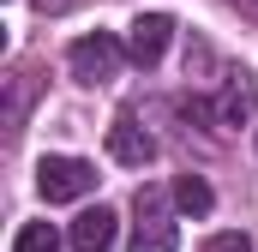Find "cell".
I'll return each mask as SVG.
<instances>
[{
  "label": "cell",
  "mask_w": 258,
  "mask_h": 252,
  "mask_svg": "<svg viewBox=\"0 0 258 252\" xmlns=\"http://www.w3.org/2000/svg\"><path fill=\"white\" fill-rule=\"evenodd\" d=\"M36 192H42L48 204H72V198L96 192V168H90L84 156H42V162H36Z\"/></svg>",
  "instance_id": "cell-1"
},
{
  "label": "cell",
  "mask_w": 258,
  "mask_h": 252,
  "mask_svg": "<svg viewBox=\"0 0 258 252\" xmlns=\"http://www.w3.org/2000/svg\"><path fill=\"white\" fill-rule=\"evenodd\" d=\"M120 42L108 36V30H96V36H78L72 48H66V66H72V78L78 84H108L114 72H120Z\"/></svg>",
  "instance_id": "cell-2"
},
{
  "label": "cell",
  "mask_w": 258,
  "mask_h": 252,
  "mask_svg": "<svg viewBox=\"0 0 258 252\" xmlns=\"http://www.w3.org/2000/svg\"><path fill=\"white\" fill-rule=\"evenodd\" d=\"M138 234H132V246L126 252H174V222L162 216V192L156 186H144L138 192Z\"/></svg>",
  "instance_id": "cell-3"
},
{
  "label": "cell",
  "mask_w": 258,
  "mask_h": 252,
  "mask_svg": "<svg viewBox=\"0 0 258 252\" xmlns=\"http://www.w3.org/2000/svg\"><path fill=\"white\" fill-rule=\"evenodd\" d=\"M168 36H174V18L168 12H144V18H132V30H126V54L138 66H156L168 54Z\"/></svg>",
  "instance_id": "cell-4"
},
{
  "label": "cell",
  "mask_w": 258,
  "mask_h": 252,
  "mask_svg": "<svg viewBox=\"0 0 258 252\" xmlns=\"http://www.w3.org/2000/svg\"><path fill=\"white\" fill-rule=\"evenodd\" d=\"M108 156L120 168H144V162H156V138L132 120V114H114V126H108Z\"/></svg>",
  "instance_id": "cell-5"
},
{
  "label": "cell",
  "mask_w": 258,
  "mask_h": 252,
  "mask_svg": "<svg viewBox=\"0 0 258 252\" xmlns=\"http://www.w3.org/2000/svg\"><path fill=\"white\" fill-rule=\"evenodd\" d=\"M114 234H120V216H114L108 204H96V210H84V216L72 222L66 246H72V252H108V246H114Z\"/></svg>",
  "instance_id": "cell-6"
},
{
  "label": "cell",
  "mask_w": 258,
  "mask_h": 252,
  "mask_svg": "<svg viewBox=\"0 0 258 252\" xmlns=\"http://www.w3.org/2000/svg\"><path fill=\"white\" fill-rule=\"evenodd\" d=\"M258 108V84L246 72H234L228 84H222V102H216V126H246Z\"/></svg>",
  "instance_id": "cell-7"
},
{
  "label": "cell",
  "mask_w": 258,
  "mask_h": 252,
  "mask_svg": "<svg viewBox=\"0 0 258 252\" xmlns=\"http://www.w3.org/2000/svg\"><path fill=\"white\" fill-rule=\"evenodd\" d=\"M174 204H180L186 216H210V204H216V192L204 186L198 174H180V180H174Z\"/></svg>",
  "instance_id": "cell-8"
},
{
  "label": "cell",
  "mask_w": 258,
  "mask_h": 252,
  "mask_svg": "<svg viewBox=\"0 0 258 252\" xmlns=\"http://www.w3.org/2000/svg\"><path fill=\"white\" fill-rule=\"evenodd\" d=\"M12 252H60V234H54L48 222H24L18 240H12Z\"/></svg>",
  "instance_id": "cell-9"
},
{
  "label": "cell",
  "mask_w": 258,
  "mask_h": 252,
  "mask_svg": "<svg viewBox=\"0 0 258 252\" xmlns=\"http://www.w3.org/2000/svg\"><path fill=\"white\" fill-rule=\"evenodd\" d=\"M30 90H36V78L18 72V78H12V102H6V126H12V132H18V120H24V108H30Z\"/></svg>",
  "instance_id": "cell-10"
},
{
  "label": "cell",
  "mask_w": 258,
  "mask_h": 252,
  "mask_svg": "<svg viewBox=\"0 0 258 252\" xmlns=\"http://www.w3.org/2000/svg\"><path fill=\"white\" fill-rule=\"evenodd\" d=\"M204 252H252V240H246V234H210Z\"/></svg>",
  "instance_id": "cell-11"
}]
</instances>
